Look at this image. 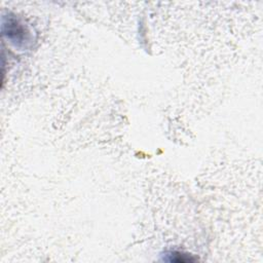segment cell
Returning a JSON list of instances; mask_svg holds the SVG:
<instances>
[{
    "mask_svg": "<svg viewBox=\"0 0 263 263\" xmlns=\"http://www.w3.org/2000/svg\"><path fill=\"white\" fill-rule=\"evenodd\" d=\"M2 32L15 46H26L31 41L28 28L13 16L8 17L7 24L3 22Z\"/></svg>",
    "mask_w": 263,
    "mask_h": 263,
    "instance_id": "cell-1",
    "label": "cell"
},
{
    "mask_svg": "<svg viewBox=\"0 0 263 263\" xmlns=\"http://www.w3.org/2000/svg\"><path fill=\"white\" fill-rule=\"evenodd\" d=\"M167 261H174V262H192L194 261V258H191L190 256H188L187 254H183L180 252H172L170 254H167Z\"/></svg>",
    "mask_w": 263,
    "mask_h": 263,
    "instance_id": "cell-2",
    "label": "cell"
}]
</instances>
